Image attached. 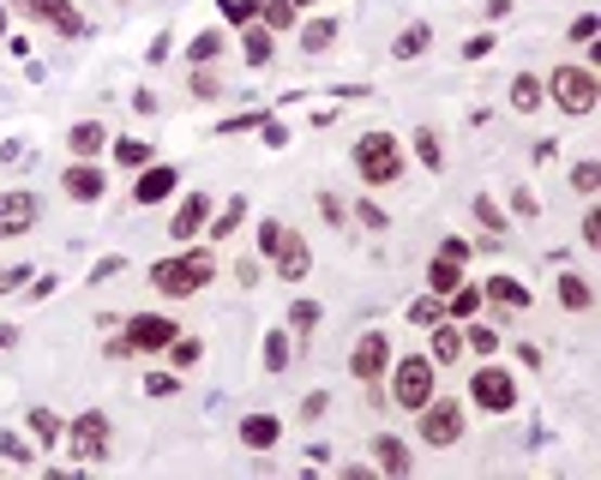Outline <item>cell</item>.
<instances>
[{"label": "cell", "mask_w": 601, "mask_h": 480, "mask_svg": "<svg viewBox=\"0 0 601 480\" xmlns=\"http://www.w3.org/2000/svg\"><path fill=\"white\" fill-rule=\"evenodd\" d=\"M337 37H343V18H337V13L314 18V25H300V54H325Z\"/></svg>", "instance_id": "7402d4cb"}, {"label": "cell", "mask_w": 601, "mask_h": 480, "mask_svg": "<svg viewBox=\"0 0 601 480\" xmlns=\"http://www.w3.org/2000/svg\"><path fill=\"white\" fill-rule=\"evenodd\" d=\"M487 54H494V37H487V30H475V37L463 42V61H487Z\"/></svg>", "instance_id": "f907efd6"}, {"label": "cell", "mask_w": 601, "mask_h": 480, "mask_svg": "<svg viewBox=\"0 0 601 480\" xmlns=\"http://www.w3.org/2000/svg\"><path fill=\"white\" fill-rule=\"evenodd\" d=\"M541 103H548V85H541L536 73H517V78H511V108H517V115H536Z\"/></svg>", "instance_id": "cb8c5ba5"}, {"label": "cell", "mask_w": 601, "mask_h": 480, "mask_svg": "<svg viewBox=\"0 0 601 480\" xmlns=\"http://www.w3.org/2000/svg\"><path fill=\"white\" fill-rule=\"evenodd\" d=\"M584 247H601V217H596V210L584 217Z\"/></svg>", "instance_id": "91938a15"}, {"label": "cell", "mask_w": 601, "mask_h": 480, "mask_svg": "<svg viewBox=\"0 0 601 480\" xmlns=\"http://www.w3.org/2000/svg\"><path fill=\"white\" fill-rule=\"evenodd\" d=\"M325 415H331V390H314V397L300 403V427H319Z\"/></svg>", "instance_id": "7bdbcfd3"}, {"label": "cell", "mask_w": 601, "mask_h": 480, "mask_svg": "<svg viewBox=\"0 0 601 480\" xmlns=\"http://www.w3.org/2000/svg\"><path fill=\"white\" fill-rule=\"evenodd\" d=\"M7 7L25 13V18H37V25H49L54 37H66V42L91 37V25H85V13L73 7V0H7Z\"/></svg>", "instance_id": "ba28073f"}, {"label": "cell", "mask_w": 601, "mask_h": 480, "mask_svg": "<svg viewBox=\"0 0 601 480\" xmlns=\"http://www.w3.org/2000/svg\"><path fill=\"white\" fill-rule=\"evenodd\" d=\"M482 300H494V307H506V312H523V307H529V288H523L517 276H487Z\"/></svg>", "instance_id": "ffe728a7"}, {"label": "cell", "mask_w": 601, "mask_h": 480, "mask_svg": "<svg viewBox=\"0 0 601 480\" xmlns=\"http://www.w3.org/2000/svg\"><path fill=\"white\" fill-rule=\"evenodd\" d=\"M120 337H127L132 354H163L181 337V325H175L169 312H132V319H120Z\"/></svg>", "instance_id": "9c48e42d"}, {"label": "cell", "mask_w": 601, "mask_h": 480, "mask_svg": "<svg viewBox=\"0 0 601 480\" xmlns=\"http://www.w3.org/2000/svg\"><path fill=\"white\" fill-rule=\"evenodd\" d=\"M355 222H361L367 234H385V229H392V217H385V205H373V198H361V205H355Z\"/></svg>", "instance_id": "60d3db41"}, {"label": "cell", "mask_w": 601, "mask_h": 480, "mask_svg": "<svg viewBox=\"0 0 601 480\" xmlns=\"http://www.w3.org/2000/svg\"><path fill=\"white\" fill-rule=\"evenodd\" d=\"M217 13H222V25H259V0H217Z\"/></svg>", "instance_id": "e575fe53"}, {"label": "cell", "mask_w": 601, "mask_h": 480, "mask_svg": "<svg viewBox=\"0 0 601 480\" xmlns=\"http://www.w3.org/2000/svg\"><path fill=\"white\" fill-rule=\"evenodd\" d=\"M66 151L79 156V163H97V156L108 151V127L103 120H73V127H66Z\"/></svg>", "instance_id": "9a60e30c"}, {"label": "cell", "mask_w": 601, "mask_h": 480, "mask_svg": "<svg viewBox=\"0 0 601 480\" xmlns=\"http://www.w3.org/2000/svg\"><path fill=\"white\" fill-rule=\"evenodd\" d=\"M169 361H175V366H199V361H205V342L187 337V330H181V337L169 342Z\"/></svg>", "instance_id": "ab89813d"}, {"label": "cell", "mask_w": 601, "mask_h": 480, "mask_svg": "<svg viewBox=\"0 0 601 480\" xmlns=\"http://www.w3.org/2000/svg\"><path fill=\"white\" fill-rule=\"evenodd\" d=\"M265 373H289V330H265Z\"/></svg>", "instance_id": "8d00e7d4"}, {"label": "cell", "mask_w": 601, "mask_h": 480, "mask_svg": "<svg viewBox=\"0 0 601 480\" xmlns=\"http://www.w3.org/2000/svg\"><path fill=\"white\" fill-rule=\"evenodd\" d=\"M295 7H325V0H295Z\"/></svg>", "instance_id": "003e7915"}, {"label": "cell", "mask_w": 601, "mask_h": 480, "mask_svg": "<svg viewBox=\"0 0 601 480\" xmlns=\"http://www.w3.org/2000/svg\"><path fill=\"white\" fill-rule=\"evenodd\" d=\"M470 403L482 408V415H511V408H517V378H511L506 366L482 361L470 378Z\"/></svg>", "instance_id": "52a82bcc"}, {"label": "cell", "mask_w": 601, "mask_h": 480, "mask_svg": "<svg viewBox=\"0 0 601 480\" xmlns=\"http://www.w3.org/2000/svg\"><path fill=\"white\" fill-rule=\"evenodd\" d=\"M169 54H175V37H169V30H157V37H151V49H144V61L157 66V61H169Z\"/></svg>", "instance_id": "681fc988"}, {"label": "cell", "mask_w": 601, "mask_h": 480, "mask_svg": "<svg viewBox=\"0 0 601 480\" xmlns=\"http://www.w3.org/2000/svg\"><path fill=\"white\" fill-rule=\"evenodd\" d=\"M259 139L271 144V151H283L289 144V127H283V115H265V127H259Z\"/></svg>", "instance_id": "7dc6e473"}, {"label": "cell", "mask_w": 601, "mask_h": 480, "mask_svg": "<svg viewBox=\"0 0 601 480\" xmlns=\"http://www.w3.org/2000/svg\"><path fill=\"white\" fill-rule=\"evenodd\" d=\"M475 222H482V229H487V241H499V234H506V210H499L487 193L475 198Z\"/></svg>", "instance_id": "f35d334b"}, {"label": "cell", "mask_w": 601, "mask_h": 480, "mask_svg": "<svg viewBox=\"0 0 601 480\" xmlns=\"http://www.w3.org/2000/svg\"><path fill=\"white\" fill-rule=\"evenodd\" d=\"M18 342V325H0V349H13Z\"/></svg>", "instance_id": "e7e4bbea"}, {"label": "cell", "mask_w": 601, "mask_h": 480, "mask_svg": "<svg viewBox=\"0 0 601 480\" xmlns=\"http://www.w3.org/2000/svg\"><path fill=\"white\" fill-rule=\"evenodd\" d=\"M271 54H277V37L265 25H247L241 30V61L247 66H271Z\"/></svg>", "instance_id": "484cf974"}, {"label": "cell", "mask_w": 601, "mask_h": 480, "mask_svg": "<svg viewBox=\"0 0 601 480\" xmlns=\"http://www.w3.org/2000/svg\"><path fill=\"white\" fill-rule=\"evenodd\" d=\"M511 210H517V217H536V193H529V186H517V193H511Z\"/></svg>", "instance_id": "9f6ffc18"}, {"label": "cell", "mask_w": 601, "mask_h": 480, "mask_svg": "<svg viewBox=\"0 0 601 480\" xmlns=\"http://www.w3.org/2000/svg\"><path fill=\"white\" fill-rule=\"evenodd\" d=\"M61 193L73 198V205H97V198L108 193V174H103V163H79V156H73V163L61 169Z\"/></svg>", "instance_id": "7c38bea8"}, {"label": "cell", "mask_w": 601, "mask_h": 480, "mask_svg": "<svg viewBox=\"0 0 601 480\" xmlns=\"http://www.w3.org/2000/svg\"><path fill=\"white\" fill-rule=\"evenodd\" d=\"M205 222H210V193H187L175 222H169V234L175 241H193V234H205Z\"/></svg>", "instance_id": "e0dca14e"}, {"label": "cell", "mask_w": 601, "mask_h": 480, "mask_svg": "<svg viewBox=\"0 0 601 480\" xmlns=\"http://www.w3.org/2000/svg\"><path fill=\"white\" fill-rule=\"evenodd\" d=\"M427 361H433V366H451V361H463V325H458V319H433Z\"/></svg>", "instance_id": "2e32d148"}, {"label": "cell", "mask_w": 601, "mask_h": 480, "mask_svg": "<svg viewBox=\"0 0 601 480\" xmlns=\"http://www.w3.org/2000/svg\"><path fill=\"white\" fill-rule=\"evenodd\" d=\"M210 96H217V78L199 66V73H193V103H210Z\"/></svg>", "instance_id": "f5cc1de1"}, {"label": "cell", "mask_w": 601, "mask_h": 480, "mask_svg": "<svg viewBox=\"0 0 601 480\" xmlns=\"http://www.w3.org/2000/svg\"><path fill=\"white\" fill-rule=\"evenodd\" d=\"M42 217L37 193L30 186H13V193H0V241H13V234H30Z\"/></svg>", "instance_id": "4fadbf2b"}, {"label": "cell", "mask_w": 601, "mask_h": 480, "mask_svg": "<svg viewBox=\"0 0 601 480\" xmlns=\"http://www.w3.org/2000/svg\"><path fill=\"white\" fill-rule=\"evenodd\" d=\"M25 283H37L30 264H0V295H13V288H25Z\"/></svg>", "instance_id": "ee69618b"}, {"label": "cell", "mask_w": 601, "mask_h": 480, "mask_svg": "<svg viewBox=\"0 0 601 480\" xmlns=\"http://www.w3.org/2000/svg\"><path fill=\"white\" fill-rule=\"evenodd\" d=\"M433 373H439V366H433L427 354H404V361H392V403L415 415V408L433 397Z\"/></svg>", "instance_id": "8992f818"}, {"label": "cell", "mask_w": 601, "mask_h": 480, "mask_svg": "<svg viewBox=\"0 0 601 480\" xmlns=\"http://www.w3.org/2000/svg\"><path fill=\"white\" fill-rule=\"evenodd\" d=\"M355 174H361L367 186H392L404 181V144H397V132L373 127L355 139Z\"/></svg>", "instance_id": "3957f363"}, {"label": "cell", "mask_w": 601, "mask_h": 480, "mask_svg": "<svg viewBox=\"0 0 601 480\" xmlns=\"http://www.w3.org/2000/svg\"><path fill=\"white\" fill-rule=\"evenodd\" d=\"M144 390H151V397H175L181 378H175V373H151V378H144Z\"/></svg>", "instance_id": "816d5d0a"}, {"label": "cell", "mask_w": 601, "mask_h": 480, "mask_svg": "<svg viewBox=\"0 0 601 480\" xmlns=\"http://www.w3.org/2000/svg\"><path fill=\"white\" fill-rule=\"evenodd\" d=\"M415 432H421V444H427V451H451V444L463 439V403L433 390L427 403L415 408Z\"/></svg>", "instance_id": "5b68a950"}, {"label": "cell", "mask_w": 601, "mask_h": 480, "mask_svg": "<svg viewBox=\"0 0 601 480\" xmlns=\"http://www.w3.org/2000/svg\"><path fill=\"white\" fill-rule=\"evenodd\" d=\"M25 427L37 432V444H42V451H54V444L66 439V420L54 415V408H30V415H25Z\"/></svg>", "instance_id": "83f0119b"}, {"label": "cell", "mask_w": 601, "mask_h": 480, "mask_svg": "<svg viewBox=\"0 0 601 480\" xmlns=\"http://www.w3.org/2000/svg\"><path fill=\"white\" fill-rule=\"evenodd\" d=\"M392 337L385 330H361L355 337V349H349V378H361V385H380L385 373H392Z\"/></svg>", "instance_id": "30bf717a"}, {"label": "cell", "mask_w": 601, "mask_h": 480, "mask_svg": "<svg viewBox=\"0 0 601 480\" xmlns=\"http://www.w3.org/2000/svg\"><path fill=\"white\" fill-rule=\"evenodd\" d=\"M54 288H61V276H54V271H42V276H37V288H25V295H30V300H49Z\"/></svg>", "instance_id": "6f0895ef"}, {"label": "cell", "mask_w": 601, "mask_h": 480, "mask_svg": "<svg viewBox=\"0 0 601 480\" xmlns=\"http://www.w3.org/2000/svg\"><path fill=\"white\" fill-rule=\"evenodd\" d=\"M475 312H482V288H470V283H458L451 288V295H445V319H475Z\"/></svg>", "instance_id": "4dcf8cb0"}, {"label": "cell", "mask_w": 601, "mask_h": 480, "mask_svg": "<svg viewBox=\"0 0 601 480\" xmlns=\"http://www.w3.org/2000/svg\"><path fill=\"white\" fill-rule=\"evenodd\" d=\"M265 115H271V108H241V115L217 120V139H235V132H259V127H265Z\"/></svg>", "instance_id": "836d02e7"}, {"label": "cell", "mask_w": 601, "mask_h": 480, "mask_svg": "<svg viewBox=\"0 0 601 480\" xmlns=\"http://www.w3.org/2000/svg\"><path fill=\"white\" fill-rule=\"evenodd\" d=\"M259 271H265V259H241V264H235V283L253 288V283H259Z\"/></svg>", "instance_id": "11a10c76"}, {"label": "cell", "mask_w": 601, "mask_h": 480, "mask_svg": "<svg viewBox=\"0 0 601 480\" xmlns=\"http://www.w3.org/2000/svg\"><path fill=\"white\" fill-rule=\"evenodd\" d=\"M511 7H517V0H487V18H506Z\"/></svg>", "instance_id": "be15d7a7"}, {"label": "cell", "mask_w": 601, "mask_h": 480, "mask_svg": "<svg viewBox=\"0 0 601 480\" xmlns=\"http://www.w3.org/2000/svg\"><path fill=\"white\" fill-rule=\"evenodd\" d=\"M66 444H73V463H103V456H108V415H103V408L73 415V420H66Z\"/></svg>", "instance_id": "8fae6325"}, {"label": "cell", "mask_w": 601, "mask_h": 480, "mask_svg": "<svg viewBox=\"0 0 601 480\" xmlns=\"http://www.w3.org/2000/svg\"><path fill=\"white\" fill-rule=\"evenodd\" d=\"M217 54H222V30H199L193 49H187V61H193V66H210Z\"/></svg>", "instance_id": "74e56055"}, {"label": "cell", "mask_w": 601, "mask_h": 480, "mask_svg": "<svg viewBox=\"0 0 601 480\" xmlns=\"http://www.w3.org/2000/svg\"><path fill=\"white\" fill-rule=\"evenodd\" d=\"M175 186H181V169H175V163H151V169H139V181H132V205L151 210V205H163Z\"/></svg>", "instance_id": "5bb4252c"}, {"label": "cell", "mask_w": 601, "mask_h": 480, "mask_svg": "<svg viewBox=\"0 0 601 480\" xmlns=\"http://www.w3.org/2000/svg\"><path fill=\"white\" fill-rule=\"evenodd\" d=\"M0 456H7V463H18V468H25V463H30V456H37V451H30V444L18 439V432H0Z\"/></svg>", "instance_id": "bcb514c9"}, {"label": "cell", "mask_w": 601, "mask_h": 480, "mask_svg": "<svg viewBox=\"0 0 601 480\" xmlns=\"http://www.w3.org/2000/svg\"><path fill=\"white\" fill-rule=\"evenodd\" d=\"M572 186H577V193H596V186H601V163H589V156H584V163H577V169H572Z\"/></svg>", "instance_id": "f6af8a7d"}, {"label": "cell", "mask_w": 601, "mask_h": 480, "mask_svg": "<svg viewBox=\"0 0 601 480\" xmlns=\"http://www.w3.org/2000/svg\"><path fill=\"white\" fill-rule=\"evenodd\" d=\"M331 96H343V103H367V96H373V91H367V85H337V91H331Z\"/></svg>", "instance_id": "680465c9"}, {"label": "cell", "mask_w": 601, "mask_h": 480, "mask_svg": "<svg viewBox=\"0 0 601 480\" xmlns=\"http://www.w3.org/2000/svg\"><path fill=\"white\" fill-rule=\"evenodd\" d=\"M560 307H565V312H589V307H596V283L565 271V276H560Z\"/></svg>", "instance_id": "4316f807"}, {"label": "cell", "mask_w": 601, "mask_h": 480, "mask_svg": "<svg viewBox=\"0 0 601 480\" xmlns=\"http://www.w3.org/2000/svg\"><path fill=\"white\" fill-rule=\"evenodd\" d=\"M120 271H127V259H97L91 264V283H108V276H120Z\"/></svg>", "instance_id": "db71d44e"}, {"label": "cell", "mask_w": 601, "mask_h": 480, "mask_svg": "<svg viewBox=\"0 0 601 480\" xmlns=\"http://www.w3.org/2000/svg\"><path fill=\"white\" fill-rule=\"evenodd\" d=\"M241 222H247V193H235V198H229V205L217 210V217L205 222V241H229V234H235Z\"/></svg>", "instance_id": "603a6c76"}, {"label": "cell", "mask_w": 601, "mask_h": 480, "mask_svg": "<svg viewBox=\"0 0 601 480\" xmlns=\"http://www.w3.org/2000/svg\"><path fill=\"white\" fill-rule=\"evenodd\" d=\"M7 25H13V7H7V0H0V37H7Z\"/></svg>", "instance_id": "03108f58"}, {"label": "cell", "mask_w": 601, "mask_h": 480, "mask_svg": "<svg viewBox=\"0 0 601 480\" xmlns=\"http://www.w3.org/2000/svg\"><path fill=\"white\" fill-rule=\"evenodd\" d=\"M210 276H217V252L210 247H181L151 264V288L169 300H193L199 288H210Z\"/></svg>", "instance_id": "6da1fadb"}, {"label": "cell", "mask_w": 601, "mask_h": 480, "mask_svg": "<svg viewBox=\"0 0 601 480\" xmlns=\"http://www.w3.org/2000/svg\"><path fill=\"white\" fill-rule=\"evenodd\" d=\"M108 151H115V163H127V169H151V163H157L144 139H108Z\"/></svg>", "instance_id": "1f68e13d"}, {"label": "cell", "mask_w": 601, "mask_h": 480, "mask_svg": "<svg viewBox=\"0 0 601 480\" xmlns=\"http://www.w3.org/2000/svg\"><path fill=\"white\" fill-rule=\"evenodd\" d=\"M409 144H415L421 169H433V174L445 169V151H439V132H433V127H415V139H409Z\"/></svg>", "instance_id": "d6a6232c"}, {"label": "cell", "mask_w": 601, "mask_h": 480, "mask_svg": "<svg viewBox=\"0 0 601 480\" xmlns=\"http://www.w3.org/2000/svg\"><path fill=\"white\" fill-rule=\"evenodd\" d=\"M427 42H433V25L427 18H415V25H404L397 30V42H392V61H421V54H427Z\"/></svg>", "instance_id": "44dd1931"}, {"label": "cell", "mask_w": 601, "mask_h": 480, "mask_svg": "<svg viewBox=\"0 0 601 480\" xmlns=\"http://www.w3.org/2000/svg\"><path fill=\"white\" fill-rule=\"evenodd\" d=\"M295 18H300V7H295V0H259V25L271 30V37L295 30Z\"/></svg>", "instance_id": "f1b7e54d"}, {"label": "cell", "mask_w": 601, "mask_h": 480, "mask_svg": "<svg viewBox=\"0 0 601 480\" xmlns=\"http://www.w3.org/2000/svg\"><path fill=\"white\" fill-rule=\"evenodd\" d=\"M319 217H325V222H343V205H337L331 193H319Z\"/></svg>", "instance_id": "94428289"}, {"label": "cell", "mask_w": 601, "mask_h": 480, "mask_svg": "<svg viewBox=\"0 0 601 480\" xmlns=\"http://www.w3.org/2000/svg\"><path fill=\"white\" fill-rule=\"evenodd\" d=\"M319 319H325V312H319V300H295V307H289V330H314Z\"/></svg>", "instance_id": "b9f144b4"}, {"label": "cell", "mask_w": 601, "mask_h": 480, "mask_svg": "<svg viewBox=\"0 0 601 480\" xmlns=\"http://www.w3.org/2000/svg\"><path fill=\"white\" fill-rule=\"evenodd\" d=\"M548 103L560 108V115H596V103H601V78H596V66H553L548 78Z\"/></svg>", "instance_id": "277c9868"}, {"label": "cell", "mask_w": 601, "mask_h": 480, "mask_svg": "<svg viewBox=\"0 0 601 480\" xmlns=\"http://www.w3.org/2000/svg\"><path fill=\"white\" fill-rule=\"evenodd\" d=\"M463 349L482 354V361H494V354H499V330L482 325V319H463Z\"/></svg>", "instance_id": "f546056e"}, {"label": "cell", "mask_w": 601, "mask_h": 480, "mask_svg": "<svg viewBox=\"0 0 601 480\" xmlns=\"http://www.w3.org/2000/svg\"><path fill=\"white\" fill-rule=\"evenodd\" d=\"M235 432H241V444H247V451H259V456H265L277 439H283V420H277V415H241V427H235Z\"/></svg>", "instance_id": "d6986e66"}, {"label": "cell", "mask_w": 601, "mask_h": 480, "mask_svg": "<svg viewBox=\"0 0 601 480\" xmlns=\"http://www.w3.org/2000/svg\"><path fill=\"white\" fill-rule=\"evenodd\" d=\"M373 463H380L392 480H404L409 468H415V451H409V444L397 439V432H380V439H373Z\"/></svg>", "instance_id": "ac0fdd59"}, {"label": "cell", "mask_w": 601, "mask_h": 480, "mask_svg": "<svg viewBox=\"0 0 601 480\" xmlns=\"http://www.w3.org/2000/svg\"><path fill=\"white\" fill-rule=\"evenodd\" d=\"M458 283H463V259H451V252H433V264H427V288L445 300Z\"/></svg>", "instance_id": "d4e9b609"}, {"label": "cell", "mask_w": 601, "mask_h": 480, "mask_svg": "<svg viewBox=\"0 0 601 480\" xmlns=\"http://www.w3.org/2000/svg\"><path fill=\"white\" fill-rule=\"evenodd\" d=\"M433 319H445V300L427 288V295H415V300H409V325H421V330H427Z\"/></svg>", "instance_id": "d590c367"}, {"label": "cell", "mask_w": 601, "mask_h": 480, "mask_svg": "<svg viewBox=\"0 0 601 480\" xmlns=\"http://www.w3.org/2000/svg\"><path fill=\"white\" fill-rule=\"evenodd\" d=\"M517 361L529 366V373H536V366H541V349H536V342H517Z\"/></svg>", "instance_id": "6125c7cd"}, {"label": "cell", "mask_w": 601, "mask_h": 480, "mask_svg": "<svg viewBox=\"0 0 601 480\" xmlns=\"http://www.w3.org/2000/svg\"><path fill=\"white\" fill-rule=\"evenodd\" d=\"M596 30H601L596 13H577V18H572V42H596Z\"/></svg>", "instance_id": "c3c4849f"}, {"label": "cell", "mask_w": 601, "mask_h": 480, "mask_svg": "<svg viewBox=\"0 0 601 480\" xmlns=\"http://www.w3.org/2000/svg\"><path fill=\"white\" fill-rule=\"evenodd\" d=\"M259 259L283 276V288L307 283V271H314V247H307V241H300L283 217H265L259 222Z\"/></svg>", "instance_id": "7a4b0ae2"}]
</instances>
